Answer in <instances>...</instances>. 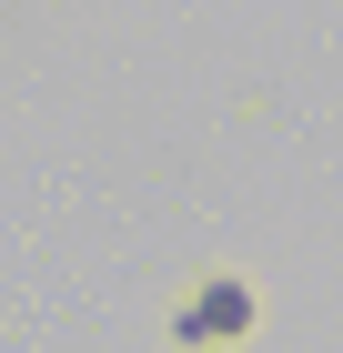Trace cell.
<instances>
[{"label":"cell","mask_w":343,"mask_h":353,"mask_svg":"<svg viewBox=\"0 0 343 353\" xmlns=\"http://www.w3.org/2000/svg\"><path fill=\"white\" fill-rule=\"evenodd\" d=\"M192 323H202V333H242V293H212L202 313H182V333H192Z\"/></svg>","instance_id":"6da1fadb"}]
</instances>
